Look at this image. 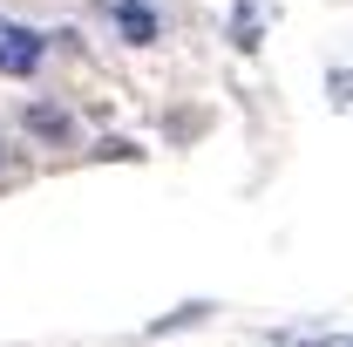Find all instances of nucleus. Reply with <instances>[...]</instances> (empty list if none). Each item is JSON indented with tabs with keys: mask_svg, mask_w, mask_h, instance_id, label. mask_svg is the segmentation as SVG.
Segmentation results:
<instances>
[{
	"mask_svg": "<svg viewBox=\"0 0 353 347\" xmlns=\"http://www.w3.org/2000/svg\"><path fill=\"white\" fill-rule=\"evenodd\" d=\"M0 164H7V143H0Z\"/></svg>",
	"mask_w": 353,
	"mask_h": 347,
	"instance_id": "20e7f679",
	"label": "nucleus"
},
{
	"mask_svg": "<svg viewBox=\"0 0 353 347\" xmlns=\"http://www.w3.org/2000/svg\"><path fill=\"white\" fill-rule=\"evenodd\" d=\"M28 130L41 136V143H61V136H68V109H54V102H34V109H28Z\"/></svg>",
	"mask_w": 353,
	"mask_h": 347,
	"instance_id": "7ed1b4c3",
	"label": "nucleus"
},
{
	"mask_svg": "<svg viewBox=\"0 0 353 347\" xmlns=\"http://www.w3.org/2000/svg\"><path fill=\"white\" fill-rule=\"evenodd\" d=\"M0 35H7V21H0Z\"/></svg>",
	"mask_w": 353,
	"mask_h": 347,
	"instance_id": "39448f33",
	"label": "nucleus"
},
{
	"mask_svg": "<svg viewBox=\"0 0 353 347\" xmlns=\"http://www.w3.org/2000/svg\"><path fill=\"white\" fill-rule=\"evenodd\" d=\"M41 55H48V41L34 35V28H7V35H0V75H14V82H21V75H34V68H41Z\"/></svg>",
	"mask_w": 353,
	"mask_h": 347,
	"instance_id": "f257e3e1",
	"label": "nucleus"
},
{
	"mask_svg": "<svg viewBox=\"0 0 353 347\" xmlns=\"http://www.w3.org/2000/svg\"><path fill=\"white\" fill-rule=\"evenodd\" d=\"M109 14H116V28H123V35H130L136 48H143V41H157V14H150L143 0H116Z\"/></svg>",
	"mask_w": 353,
	"mask_h": 347,
	"instance_id": "f03ea898",
	"label": "nucleus"
}]
</instances>
